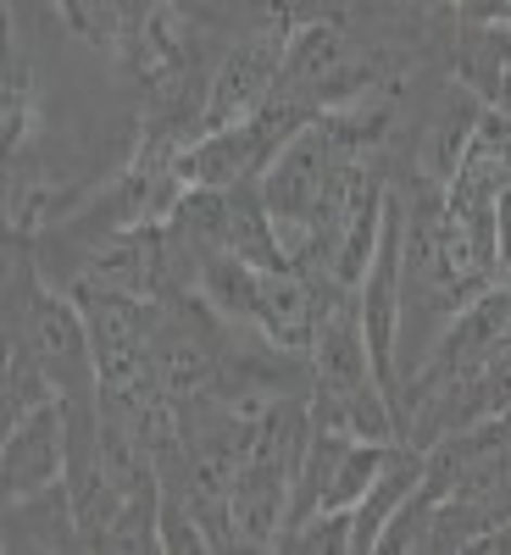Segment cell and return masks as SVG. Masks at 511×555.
<instances>
[{"instance_id":"cell-1","label":"cell","mask_w":511,"mask_h":555,"mask_svg":"<svg viewBox=\"0 0 511 555\" xmlns=\"http://www.w3.org/2000/svg\"><path fill=\"white\" fill-rule=\"evenodd\" d=\"M311 395H278L261 405L256 416V439L234 473V539L245 550H278L290 528V500H295V478H301V455L311 439Z\"/></svg>"},{"instance_id":"cell-2","label":"cell","mask_w":511,"mask_h":555,"mask_svg":"<svg viewBox=\"0 0 511 555\" xmlns=\"http://www.w3.org/2000/svg\"><path fill=\"white\" fill-rule=\"evenodd\" d=\"M284 51H290V17L251 23L234 44H222V51H217V67H212V89H206L201 133L256 117V112L272 101V89H278V73H284Z\"/></svg>"},{"instance_id":"cell-3","label":"cell","mask_w":511,"mask_h":555,"mask_svg":"<svg viewBox=\"0 0 511 555\" xmlns=\"http://www.w3.org/2000/svg\"><path fill=\"white\" fill-rule=\"evenodd\" d=\"M0 473H7V500L39 494V489L67 478V405L62 400H44L34 416H23L17 428H7Z\"/></svg>"},{"instance_id":"cell-4","label":"cell","mask_w":511,"mask_h":555,"mask_svg":"<svg viewBox=\"0 0 511 555\" xmlns=\"http://www.w3.org/2000/svg\"><path fill=\"white\" fill-rule=\"evenodd\" d=\"M7 550H39V555H56V550H84V528H78V512H73V494H67V478L39 489V494H23V500H7Z\"/></svg>"},{"instance_id":"cell-5","label":"cell","mask_w":511,"mask_h":555,"mask_svg":"<svg viewBox=\"0 0 511 555\" xmlns=\"http://www.w3.org/2000/svg\"><path fill=\"white\" fill-rule=\"evenodd\" d=\"M484 112H489V106L473 95L468 83L445 89V101L429 112L423 139H417V178H429V183H450V178H456V167H461V151H468V139H473V128H478V117H484Z\"/></svg>"},{"instance_id":"cell-6","label":"cell","mask_w":511,"mask_h":555,"mask_svg":"<svg viewBox=\"0 0 511 555\" xmlns=\"http://www.w3.org/2000/svg\"><path fill=\"white\" fill-rule=\"evenodd\" d=\"M151 0H56V12L62 23L84 39V44H95V51H123V39L133 34L139 12H145Z\"/></svg>"},{"instance_id":"cell-7","label":"cell","mask_w":511,"mask_h":555,"mask_svg":"<svg viewBox=\"0 0 511 555\" xmlns=\"http://www.w3.org/2000/svg\"><path fill=\"white\" fill-rule=\"evenodd\" d=\"M39 78H34V62H28V51L23 44H12L7 51V167L12 162H23L28 156V145H34V133H39Z\"/></svg>"},{"instance_id":"cell-8","label":"cell","mask_w":511,"mask_h":555,"mask_svg":"<svg viewBox=\"0 0 511 555\" xmlns=\"http://www.w3.org/2000/svg\"><path fill=\"white\" fill-rule=\"evenodd\" d=\"M350 539H356V512H317L306 522H295L284 533L278 550H311V555H350Z\"/></svg>"},{"instance_id":"cell-9","label":"cell","mask_w":511,"mask_h":555,"mask_svg":"<svg viewBox=\"0 0 511 555\" xmlns=\"http://www.w3.org/2000/svg\"><path fill=\"white\" fill-rule=\"evenodd\" d=\"M162 550L167 555H190V550H212L195 505L183 500L178 489H162Z\"/></svg>"},{"instance_id":"cell-10","label":"cell","mask_w":511,"mask_h":555,"mask_svg":"<svg viewBox=\"0 0 511 555\" xmlns=\"http://www.w3.org/2000/svg\"><path fill=\"white\" fill-rule=\"evenodd\" d=\"M495 240H500V272H511V178L500 183L495 201Z\"/></svg>"},{"instance_id":"cell-11","label":"cell","mask_w":511,"mask_h":555,"mask_svg":"<svg viewBox=\"0 0 511 555\" xmlns=\"http://www.w3.org/2000/svg\"><path fill=\"white\" fill-rule=\"evenodd\" d=\"M468 23H511V0H461Z\"/></svg>"},{"instance_id":"cell-12","label":"cell","mask_w":511,"mask_h":555,"mask_svg":"<svg viewBox=\"0 0 511 555\" xmlns=\"http://www.w3.org/2000/svg\"><path fill=\"white\" fill-rule=\"evenodd\" d=\"M445 7H456V12H461V0H445Z\"/></svg>"},{"instance_id":"cell-13","label":"cell","mask_w":511,"mask_h":555,"mask_svg":"<svg viewBox=\"0 0 511 555\" xmlns=\"http://www.w3.org/2000/svg\"><path fill=\"white\" fill-rule=\"evenodd\" d=\"M506 528H511V517H506Z\"/></svg>"}]
</instances>
